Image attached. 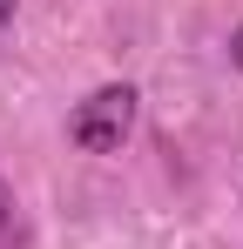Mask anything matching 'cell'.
<instances>
[{"label": "cell", "mask_w": 243, "mask_h": 249, "mask_svg": "<svg viewBox=\"0 0 243 249\" xmlns=\"http://www.w3.org/2000/svg\"><path fill=\"white\" fill-rule=\"evenodd\" d=\"M128 128H135V88H128V81H108V88H95L88 101H75L68 142L88 148V155H115L122 142H128Z\"/></svg>", "instance_id": "obj_1"}, {"label": "cell", "mask_w": 243, "mask_h": 249, "mask_svg": "<svg viewBox=\"0 0 243 249\" xmlns=\"http://www.w3.org/2000/svg\"><path fill=\"white\" fill-rule=\"evenodd\" d=\"M27 243V229H20V202H14V189L0 182V249H20Z\"/></svg>", "instance_id": "obj_2"}, {"label": "cell", "mask_w": 243, "mask_h": 249, "mask_svg": "<svg viewBox=\"0 0 243 249\" xmlns=\"http://www.w3.org/2000/svg\"><path fill=\"white\" fill-rule=\"evenodd\" d=\"M230 61H237V68H243V27H237V34H230Z\"/></svg>", "instance_id": "obj_3"}, {"label": "cell", "mask_w": 243, "mask_h": 249, "mask_svg": "<svg viewBox=\"0 0 243 249\" xmlns=\"http://www.w3.org/2000/svg\"><path fill=\"white\" fill-rule=\"evenodd\" d=\"M7 14H14V0H0V20H7Z\"/></svg>", "instance_id": "obj_4"}]
</instances>
